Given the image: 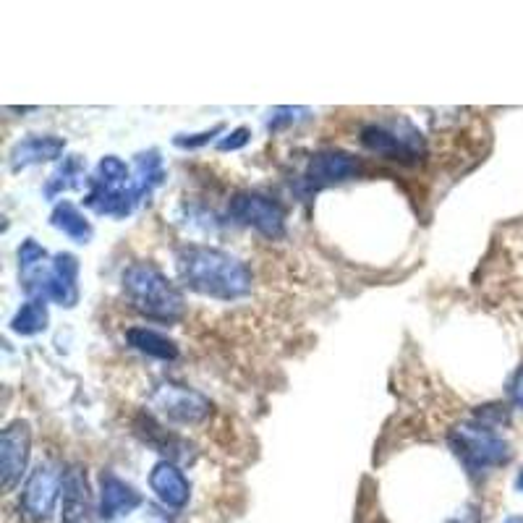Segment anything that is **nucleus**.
<instances>
[{
  "label": "nucleus",
  "mask_w": 523,
  "mask_h": 523,
  "mask_svg": "<svg viewBox=\"0 0 523 523\" xmlns=\"http://www.w3.org/2000/svg\"><path fill=\"white\" fill-rule=\"evenodd\" d=\"M178 275L191 291L215 301H236L252 291V270L220 249L207 246H184L176 254Z\"/></svg>",
  "instance_id": "f257e3e1"
},
{
  "label": "nucleus",
  "mask_w": 523,
  "mask_h": 523,
  "mask_svg": "<svg viewBox=\"0 0 523 523\" xmlns=\"http://www.w3.org/2000/svg\"><path fill=\"white\" fill-rule=\"evenodd\" d=\"M123 291L147 320L176 322L184 314V296L152 262H136L123 272Z\"/></svg>",
  "instance_id": "f03ea898"
},
{
  "label": "nucleus",
  "mask_w": 523,
  "mask_h": 523,
  "mask_svg": "<svg viewBox=\"0 0 523 523\" xmlns=\"http://www.w3.org/2000/svg\"><path fill=\"white\" fill-rule=\"evenodd\" d=\"M450 448L456 450L463 466L469 471H484L500 466L510 458L508 442L492 432L484 424H463L450 435Z\"/></svg>",
  "instance_id": "7ed1b4c3"
},
{
  "label": "nucleus",
  "mask_w": 523,
  "mask_h": 523,
  "mask_svg": "<svg viewBox=\"0 0 523 523\" xmlns=\"http://www.w3.org/2000/svg\"><path fill=\"white\" fill-rule=\"evenodd\" d=\"M61 490L63 476L58 474L50 463H40L27 479V484H24V492H21L19 508L21 513H24V518L32 523L48 521V518L53 516Z\"/></svg>",
  "instance_id": "20e7f679"
},
{
  "label": "nucleus",
  "mask_w": 523,
  "mask_h": 523,
  "mask_svg": "<svg viewBox=\"0 0 523 523\" xmlns=\"http://www.w3.org/2000/svg\"><path fill=\"white\" fill-rule=\"evenodd\" d=\"M231 215L238 223L249 225L267 238H280L286 233V212L278 202L262 194H236L231 199Z\"/></svg>",
  "instance_id": "39448f33"
},
{
  "label": "nucleus",
  "mask_w": 523,
  "mask_h": 523,
  "mask_svg": "<svg viewBox=\"0 0 523 523\" xmlns=\"http://www.w3.org/2000/svg\"><path fill=\"white\" fill-rule=\"evenodd\" d=\"M152 401L170 422L178 424H202L212 411L210 398H204L202 393L184 388V385H170V382L155 388Z\"/></svg>",
  "instance_id": "423d86ee"
},
{
  "label": "nucleus",
  "mask_w": 523,
  "mask_h": 523,
  "mask_svg": "<svg viewBox=\"0 0 523 523\" xmlns=\"http://www.w3.org/2000/svg\"><path fill=\"white\" fill-rule=\"evenodd\" d=\"M29 461V424L14 422L3 429L0 437V474H3V490L11 492L21 482V474Z\"/></svg>",
  "instance_id": "0eeeda50"
},
{
  "label": "nucleus",
  "mask_w": 523,
  "mask_h": 523,
  "mask_svg": "<svg viewBox=\"0 0 523 523\" xmlns=\"http://www.w3.org/2000/svg\"><path fill=\"white\" fill-rule=\"evenodd\" d=\"M361 144L374 155L388 157V160H401V163H414L422 155L424 142L419 134H395L385 126H367L361 131Z\"/></svg>",
  "instance_id": "6e6552de"
},
{
  "label": "nucleus",
  "mask_w": 523,
  "mask_h": 523,
  "mask_svg": "<svg viewBox=\"0 0 523 523\" xmlns=\"http://www.w3.org/2000/svg\"><path fill=\"white\" fill-rule=\"evenodd\" d=\"M92 513L95 510H92L87 474H84L82 466H71L63 476L61 523H95Z\"/></svg>",
  "instance_id": "1a4fd4ad"
},
{
  "label": "nucleus",
  "mask_w": 523,
  "mask_h": 523,
  "mask_svg": "<svg viewBox=\"0 0 523 523\" xmlns=\"http://www.w3.org/2000/svg\"><path fill=\"white\" fill-rule=\"evenodd\" d=\"M76 257L71 254H58L50 267L45 286H42V301L50 299L61 306H74L79 301V288H76Z\"/></svg>",
  "instance_id": "9d476101"
},
{
  "label": "nucleus",
  "mask_w": 523,
  "mask_h": 523,
  "mask_svg": "<svg viewBox=\"0 0 523 523\" xmlns=\"http://www.w3.org/2000/svg\"><path fill=\"white\" fill-rule=\"evenodd\" d=\"M102 490H100V516L102 521H116L118 516H126L131 510H136L144 503L142 495L126 484L123 479H118L116 474L105 471L100 479Z\"/></svg>",
  "instance_id": "9b49d317"
},
{
  "label": "nucleus",
  "mask_w": 523,
  "mask_h": 523,
  "mask_svg": "<svg viewBox=\"0 0 523 523\" xmlns=\"http://www.w3.org/2000/svg\"><path fill=\"white\" fill-rule=\"evenodd\" d=\"M361 170V163L356 157L346 155V152L338 150H327L314 155L309 160V168H306V178L309 184L314 186H327L335 184V181H346V178L356 176Z\"/></svg>",
  "instance_id": "f8f14e48"
},
{
  "label": "nucleus",
  "mask_w": 523,
  "mask_h": 523,
  "mask_svg": "<svg viewBox=\"0 0 523 523\" xmlns=\"http://www.w3.org/2000/svg\"><path fill=\"white\" fill-rule=\"evenodd\" d=\"M150 487L165 508L178 510L189 503V482H186L184 471L178 469L173 461L155 463L150 474Z\"/></svg>",
  "instance_id": "ddd939ff"
},
{
  "label": "nucleus",
  "mask_w": 523,
  "mask_h": 523,
  "mask_svg": "<svg viewBox=\"0 0 523 523\" xmlns=\"http://www.w3.org/2000/svg\"><path fill=\"white\" fill-rule=\"evenodd\" d=\"M63 147H66V142L58 139V136H29L21 144H16L14 155H11V165L19 170L27 168V165L42 163V160H53V157L61 155Z\"/></svg>",
  "instance_id": "4468645a"
},
{
  "label": "nucleus",
  "mask_w": 523,
  "mask_h": 523,
  "mask_svg": "<svg viewBox=\"0 0 523 523\" xmlns=\"http://www.w3.org/2000/svg\"><path fill=\"white\" fill-rule=\"evenodd\" d=\"M126 340H129V346H134L136 351L155 356V359L173 361L178 356L176 343L170 338H165L163 333L150 330V327H131V330H126Z\"/></svg>",
  "instance_id": "2eb2a0df"
},
{
  "label": "nucleus",
  "mask_w": 523,
  "mask_h": 523,
  "mask_svg": "<svg viewBox=\"0 0 523 523\" xmlns=\"http://www.w3.org/2000/svg\"><path fill=\"white\" fill-rule=\"evenodd\" d=\"M50 220H53V225L58 228V231H63L68 238L79 241V244H84V241L92 238V225L87 223V218H84L82 212L76 210L74 204L61 202L53 210V218Z\"/></svg>",
  "instance_id": "dca6fc26"
},
{
  "label": "nucleus",
  "mask_w": 523,
  "mask_h": 523,
  "mask_svg": "<svg viewBox=\"0 0 523 523\" xmlns=\"http://www.w3.org/2000/svg\"><path fill=\"white\" fill-rule=\"evenodd\" d=\"M11 327H14V333L19 335L42 333V330L48 327V309H45V301L34 299L21 306L19 312H16L14 322H11Z\"/></svg>",
  "instance_id": "f3484780"
},
{
  "label": "nucleus",
  "mask_w": 523,
  "mask_h": 523,
  "mask_svg": "<svg viewBox=\"0 0 523 523\" xmlns=\"http://www.w3.org/2000/svg\"><path fill=\"white\" fill-rule=\"evenodd\" d=\"M246 142H249V129H236L231 136H228V139L220 142V150H225V152L238 150V147H244Z\"/></svg>",
  "instance_id": "a211bd4d"
},
{
  "label": "nucleus",
  "mask_w": 523,
  "mask_h": 523,
  "mask_svg": "<svg viewBox=\"0 0 523 523\" xmlns=\"http://www.w3.org/2000/svg\"><path fill=\"white\" fill-rule=\"evenodd\" d=\"M510 401H513V406L523 411V367L518 369L513 382H510Z\"/></svg>",
  "instance_id": "6ab92c4d"
},
{
  "label": "nucleus",
  "mask_w": 523,
  "mask_h": 523,
  "mask_svg": "<svg viewBox=\"0 0 523 523\" xmlns=\"http://www.w3.org/2000/svg\"><path fill=\"white\" fill-rule=\"evenodd\" d=\"M144 523H173V521H170L168 513H163L157 505H147V510H144Z\"/></svg>",
  "instance_id": "aec40b11"
},
{
  "label": "nucleus",
  "mask_w": 523,
  "mask_h": 523,
  "mask_svg": "<svg viewBox=\"0 0 523 523\" xmlns=\"http://www.w3.org/2000/svg\"><path fill=\"white\" fill-rule=\"evenodd\" d=\"M218 131H215V134H218ZM210 136L212 134H197V136H194V139H181V136H178L176 144H178V147H189V150H194V147H199V144L210 142Z\"/></svg>",
  "instance_id": "412c9836"
},
{
  "label": "nucleus",
  "mask_w": 523,
  "mask_h": 523,
  "mask_svg": "<svg viewBox=\"0 0 523 523\" xmlns=\"http://www.w3.org/2000/svg\"><path fill=\"white\" fill-rule=\"evenodd\" d=\"M516 484H518V490L523 492V471H521V476H518V482H516Z\"/></svg>",
  "instance_id": "4be33fe9"
}]
</instances>
